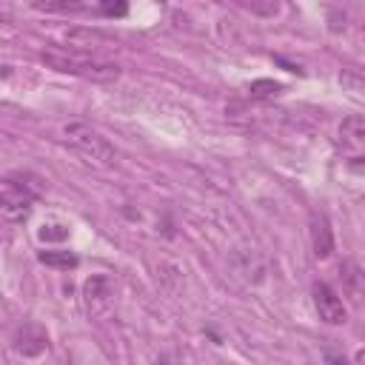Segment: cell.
<instances>
[{
  "label": "cell",
  "instance_id": "obj_8",
  "mask_svg": "<svg viewBox=\"0 0 365 365\" xmlns=\"http://www.w3.org/2000/svg\"><path fill=\"white\" fill-rule=\"evenodd\" d=\"M339 140L345 148H359L365 145V117L354 114V117H345L342 125H339Z\"/></svg>",
  "mask_w": 365,
  "mask_h": 365
},
{
  "label": "cell",
  "instance_id": "obj_14",
  "mask_svg": "<svg viewBox=\"0 0 365 365\" xmlns=\"http://www.w3.org/2000/svg\"><path fill=\"white\" fill-rule=\"evenodd\" d=\"M37 237L43 240V242H57V240H66L68 237V225H43L40 231H37Z\"/></svg>",
  "mask_w": 365,
  "mask_h": 365
},
{
  "label": "cell",
  "instance_id": "obj_7",
  "mask_svg": "<svg viewBox=\"0 0 365 365\" xmlns=\"http://www.w3.org/2000/svg\"><path fill=\"white\" fill-rule=\"evenodd\" d=\"M83 297H86V305L91 314L103 311L108 305V297H111V279L103 274H91L83 285Z\"/></svg>",
  "mask_w": 365,
  "mask_h": 365
},
{
  "label": "cell",
  "instance_id": "obj_10",
  "mask_svg": "<svg viewBox=\"0 0 365 365\" xmlns=\"http://www.w3.org/2000/svg\"><path fill=\"white\" fill-rule=\"evenodd\" d=\"M66 40L71 43V48H74V51L88 54V51L94 48V43H106L108 37H106V34H100L97 29H71V31L66 34Z\"/></svg>",
  "mask_w": 365,
  "mask_h": 365
},
{
  "label": "cell",
  "instance_id": "obj_12",
  "mask_svg": "<svg viewBox=\"0 0 365 365\" xmlns=\"http://www.w3.org/2000/svg\"><path fill=\"white\" fill-rule=\"evenodd\" d=\"M282 91H285V86L277 83V80H268V77H259V80L248 83V97L251 100H271V97H279Z\"/></svg>",
  "mask_w": 365,
  "mask_h": 365
},
{
  "label": "cell",
  "instance_id": "obj_15",
  "mask_svg": "<svg viewBox=\"0 0 365 365\" xmlns=\"http://www.w3.org/2000/svg\"><path fill=\"white\" fill-rule=\"evenodd\" d=\"M97 11L106 14V17H125L128 14V6L125 3H100Z\"/></svg>",
  "mask_w": 365,
  "mask_h": 365
},
{
  "label": "cell",
  "instance_id": "obj_11",
  "mask_svg": "<svg viewBox=\"0 0 365 365\" xmlns=\"http://www.w3.org/2000/svg\"><path fill=\"white\" fill-rule=\"evenodd\" d=\"M37 259H40L43 265H48V268H60V271H71V268L80 265L77 254H71V251H40Z\"/></svg>",
  "mask_w": 365,
  "mask_h": 365
},
{
  "label": "cell",
  "instance_id": "obj_19",
  "mask_svg": "<svg viewBox=\"0 0 365 365\" xmlns=\"http://www.w3.org/2000/svg\"><path fill=\"white\" fill-rule=\"evenodd\" d=\"M356 365H365V351H359V354H356Z\"/></svg>",
  "mask_w": 365,
  "mask_h": 365
},
{
  "label": "cell",
  "instance_id": "obj_9",
  "mask_svg": "<svg viewBox=\"0 0 365 365\" xmlns=\"http://www.w3.org/2000/svg\"><path fill=\"white\" fill-rule=\"evenodd\" d=\"M342 282H345V291H348V297L354 299V302H362V297H365V274L354 265V262H342Z\"/></svg>",
  "mask_w": 365,
  "mask_h": 365
},
{
  "label": "cell",
  "instance_id": "obj_6",
  "mask_svg": "<svg viewBox=\"0 0 365 365\" xmlns=\"http://www.w3.org/2000/svg\"><path fill=\"white\" fill-rule=\"evenodd\" d=\"M308 234H311V251L317 259H328L334 254V231H331V222L322 211H314L311 214V222H308Z\"/></svg>",
  "mask_w": 365,
  "mask_h": 365
},
{
  "label": "cell",
  "instance_id": "obj_3",
  "mask_svg": "<svg viewBox=\"0 0 365 365\" xmlns=\"http://www.w3.org/2000/svg\"><path fill=\"white\" fill-rule=\"evenodd\" d=\"M40 191L29 182H17V174H9L3 180V188H0V208H3V217L11 220V222H20L31 214L34 202H37Z\"/></svg>",
  "mask_w": 365,
  "mask_h": 365
},
{
  "label": "cell",
  "instance_id": "obj_18",
  "mask_svg": "<svg viewBox=\"0 0 365 365\" xmlns=\"http://www.w3.org/2000/svg\"><path fill=\"white\" fill-rule=\"evenodd\" d=\"M157 365H180V362H177V359H171V356H160V359H157Z\"/></svg>",
  "mask_w": 365,
  "mask_h": 365
},
{
  "label": "cell",
  "instance_id": "obj_13",
  "mask_svg": "<svg viewBox=\"0 0 365 365\" xmlns=\"http://www.w3.org/2000/svg\"><path fill=\"white\" fill-rule=\"evenodd\" d=\"M34 9H40V11H63V14H71V11H86L88 6H86V3H74V0H46V3H34Z\"/></svg>",
  "mask_w": 365,
  "mask_h": 365
},
{
  "label": "cell",
  "instance_id": "obj_1",
  "mask_svg": "<svg viewBox=\"0 0 365 365\" xmlns=\"http://www.w3.org/2000/svg\"><path fill=\"white\" fill-rule=\"evenodd\" d=\"M40 60L54 71L77 74V77H86V80H94V83H111V80L120 77V66L117 63H103V60H97L91 54H83V51H74V48H66V46L43 48Z\"/></svg>",
  "mask_w": 365,
  "mask_h": 365
},
{
  "label": "cell",
  "instance_id": "obj_17",
  "mask_svg": "<svg viewBox=\"0 0 365 365\" xmlns=\"http://www.w3.org/2000/svg\"><path fill=\"white\" fill-rule=\"evenodd\" d=\"M254 14H268V17H274L277 11H279V3H268V6H259V3H245Z\"/></svg>",
  "mask_w": 365,
  "mask_h": 365
},
{
  "label": "cell",
  "instance_id": "obj_4",
  "mask_svg": "<svg viewBox=\"0 0 365 365\" xmlns=\"http://www.w3.org/2000/svg\"><path fill=\"white\" fill-rule=\"evenodd\" d=\"M11 348H14L20 356L34 359V356H40V354L48 351V334H46V328L37 325V322H23V325H17V331H14V336H11Z\"/></svg>",
  "mask_w": 365,
  "mask_h": 365
},
{
  "label": "cell",
  "instance_id": "obj_16",
  "mask_svg": "<svg viewBox=\"0 0 365 365\" xmlns=\"http://www.w3.org/2000/svg\"><path fill=\"white\" fill-rule=\"evenodd\" d=\"M322 356H325V365H351V362L345 359V354H342L336 345H325Z\"/></svg>",
  "mask_w": 365,
  "mask_h": 365
},
{
  "label": "cell",
  "instance_id": "obj_5",
  "mask_svg": "<svg viewBox=\"0 0 365 365\" xmlns=\"http://www.w3.org/2000/svg\"><path fill=\"white\" fill-rule=\"evenodd\" d=\"M311 297H314V308H317V314H319L322 322H328V325H342L345 322V317H348L345 314V305H342L339 294L328 282H314Z\"/></svg>",
  "mask_w": 365,
  "mask_h": 365
},
{
  "label": "cell",
  "instance_id": "obj_2",
  "mask_svg": "<svg viewBox=\"0 0 365 365\" xmlns=\"http://www.w3.org/2000/svg\"><path fill=\"white\" fill-rule=\"evenodd\" d=\"M63 140L77 154H83L88 163H100V165H111L114 163V145L97 128H91L86 123H66L63 125Z\"/></svg>",
  "mask_w": 365,
  "mask_h": 365
}]
</instances>
